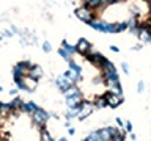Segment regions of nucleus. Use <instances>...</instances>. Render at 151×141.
<instances>
[{
	"instance_id": "3c124183",
	"label": "nucleus",
	"mask_w": 151,
	"mask_h": 141,
	"mask_svg": "<svg viewBox=\"0 0 151 141\" xmlns=\"http://www.w3.org/2000/svg\"><path fill=\"white\" fill-rule=\"evenodd\" d=\"M148 6H150V8H148V9H150V11H151V3H150V5H148Z\"/></svg>"
},
{
	"instance_id": "72a5a7b5",
	"label": "nucleus",
	"mask_w": 151,
	"mask_h": 141,
	"mask_svg": "<svg viewBox=\"0 0 151 141\" xmlns=\"http://www.w3.org/2000/svg\"><path fill=\"white\" fill-rule=\"evenodd\" d=\"M137 91H139V93L145 91V82H143V80H139V83H137Z\"/></svg>"
},
{
	"instance_id": "9d476101",
	"label": "nucleus",
	"mask_w": 151,
	"mask_h": 141,
	"mask_svg": "<svg viewBox=\"0 0 151 141\" xmlns=\"http://www.w3.org/2000/svg\"><path fill=\"white\" fill-rule=\"evenodd\" d=\"M42 68L41 66H38V64H33L30 69L27 70V77L28 78H32V80H35V82H40V78L42 77Z\"/></svg>"
},
{
	"instance_id": "aec40b11",
	"label": "nucleus",
	"mask_w": 151,
	"mask_h": 141,
	"mask_svg": "<svg viewBox=\"0 0 151 141\" xmlns=\"http://www.w3.org/2000/svg\"><path fill=\"white\" fill-rule=\"evenodd\" d=\"M40 141H55V140L52 138L50 132L44 127V129H41V130H40Z\"/></svg>"
},
{
	"instance_id": "09e8293b",
	"label": "nucleus",
	"mask_w": 151,
	"mask_h": 141,
	"mask_svg": "<svg viewBox=\"0 0 151 141\" xmlns=\"http://www.w3.org/2000/svg\"><path fill=\"white\" fill-rule=\"evenodd\" d=\"M82 141H88V138H87V136H85V138H83V140H82Z\"/></svg>"
},
{
	"instance_id": "c9c22d12",
	"label": "nucleus",
	"mask_w": 151,
	"mask_h": 141,
	"mask_svg": "<svg viewBox=\"0 0 151 141\" xmlns=\"http://www.w3.org/2000/svg\"><path fill=\"white\" fill-rule=\"evenodd\" d=\"M121 69H123V72H124L126 75L129 74V64H127L126 61H123V63H121Z\"/></svg>"
},
{
	"instance_id": "7c9ffc66",
	"label": "nucleus",
	"mask_w": 151,
	"mask_h": 141,
	"mask_svg": "<svg viewBox=\"0 0 151 141\" xmlns=\"http://www.w3.org/2000/svg\"><path fill=\"white\" fill-rule=\"evenodd\" d=\"M112 141H126V132L123 130L120 135H115V136L112 138Z\"/></svg>"
},
{
	"instance_id": "de8ad7c7",
	"label": "nucleus",
	"mask_w": 151,
	"mask_h": 141,
	"mask_svg": "<svg viewBox=\"0 0 151 141\" xmlns=\"http://www.w3.org/2000/svg\"><path fill=\"white\" fill-rule=\"evenodd\" d=\"M143 2H145V3H148V5H150V3H151V0H143Z\"/></svg>"
},
{
	"instance_id": "cd10ccee",
	"label": "nucleus",
	"mask_w": 151,
	"mask_h": 141,
	"mask_svg": "<svg viewBox=\"0 0 151 141\" xmlns=\"http://www.w3.org/2000/svg\"><path fill=\"white\" fill-rule=\"evenodd\" d=\"M41 49L44 53H50V50H52V44L49 41H42V46H41Z\"/></svg>"
},
{
	"instance_id": "473e14b6",
	"label": "nucleus",
	"mask_w": 151,
	"mask_h": 141,
	"mask_svg": "<svg viewBox=\"0 0 151 141\" xmlns=\"http://www.w3.org/2000/svg\"><path fill=\"white\" fill-rule=\"evenodd\" d=\"M107 33H118L116 31V22H109V27H107Z\"/></svg>"
},
{
	"instance_id": "a18cd8bd",
	"label": "nucleus",
	"mask_w": 151,
	"mask_h": 141,
	"mask_svg": "<svg viewBox=\"0 0 151 141\" xmlns=\"http://www.w3.org/2000/svg\"><path fill=\"white\" fill-rule=\"evenodd\" d=\"M65 125L69 129V127H71V121H69V119H66V121H65Z\"/></svg>"
},
{
	"instance_id": "1a4fd4ad",
	"label": "nucleus",
	"mask_w": 151,
	"mask_h": 141,
	"mask_svg": "<svg viewBox=\"0 0 151 141\" xmlns=\"http://www.w3.org/2000/svg\"><path fill=\"white\" fill-rule=\"evenodd\" d=\"M88 27H91L93 30H96V31H101V33H107V27H109V22L106 21H102V19H93L91 22L88 24Z\"/></svg>"
},
{
	"instance_id": "5701e85b",
	"label": "nucleus",
	"mask_w": 151,
	"mask_h": 141,
	"mask_svg": "<svg viewBox=\"0 0 151 141\" xmlns=\"http://www.w3.org/2000/svg\"><path fill=\"white\" fill-rule=\"evenodd\" d=\"M58 55L66 61V63H69V61H73V60H74V56H71V55L68 53V50L63 49V47H60V49H58Z\"/></svg>"
},
{
	"instance_id": "f03ea898",
	"label": "nucleus",
	"mask_w": 151,
	"mask_h": 141,
	"mask_svg": "<svg viewBox=\"0 0 151 141\" xmlns=\"http://www.w3.org/2000/svg\"><path fill=\"white\" fill-rule=\"evenodd\" d=\"M49 119H50V113L46 111V110H42L41 107L32 115V121H33V124L38 127V130L44 129V127H46V122L49 121Z\"/></svg>"
},
{
	"instance_id": "9b49d317",
	"label": "nucleus",
	"mask_w": 151,
	"mask_h": 141,
	"mask_svg": "<svg viewBox=\"0 0 151 141\" xmlns=\"http://www.w3.org/2000/svg\"><path fill=\"white\" fill-rule=\"evenodd\" d=\"M93 110H94V105H93V103L90 102V100H88V102L85 100V105L82 107V110H80L77 119H79V121H85V119H87V118L93 113Z\"/></svg>"
},
{
	"instance_id": "0eeeda50",
	"label": "nucleus",
	"mask_w": 151,
	"mask_h": 141,
	"mask_svg": "<svg viewBox=\"0 0 151 141\" xmlns=\"http://www.w3.org/2000/svg\"><path fill=\"white\" fill-rule=\"evenodd\" d=\"M11 74H13V80H14V83L22 82V80L27 77V70H24V69L21 68V64H19V63H16V64L13 66Z\"/></svg>"
},
{
	"instance_id": "393cba45",
	"label": "nucleus",
	"mask_w": 151,
	"mask_h": 141,
	"mask_svg": "<svg viewBox=\"0 0 151 141\" xmlns=\"http://www.w3.org/2000/svg\"><path fill=\"white\" fill-rule=\"evenodd\" d=\"M68 66H69L68 69H71V70H74V72H77V74L82 75V68H80V64H79V63H76L74 60H73V61H69Z\"/></svg>"
},
{
	"instance_id": "f257e3e1",
	"label": "nucleus",
	"mask_w": 151,
	"mask_h": 141,
	"mask_svg": "<svg viewBox=\"0 0 151 141\" xmlns=\"http://www.w3.org/2000/svg\"><path fill=\"white\" fill-rule=\"evenodd\" d=\"M74 14H76V17H77L79 21H82L83 24H87V25L93 21V19H98L96 11H93V9H90L87 6H82V5L74 9Z\"/></svg>"
},
{
	"instance_id": "423d86ee",
	"label": "nucleus",
	"mask_w": 151,
	"mask_h": 141,
	"mask_svg": "<svg viewBox=\"0 0 151 141\" xmlns=\"http://www.w3.org/2000/svg\"><path fill=\"white\" fill-rule=\"evenodd\" d=\"M55 85H57V88H58V89H60V91L63 93V94H65L66 91H68L69 88L76 86V85H74L73 82H71V80L66 78L65 75H60V77H57V78H55Z\"/></svg>"
},
{
	"instance_id": "c03bdc74",
	"label": "nucleus",
	"mask_w": 151,
	"mask_h": 141,
	"mask_svg": "<svg viewBox=\"0 0 151 141\" xmlns=\"http://www.w3.org/2000/svg\"><path fill=\"white\" fill-rule=\"evenodd\" d=\"M129 138H131L132 141H135V140H137V136H135V133H129Z\"/></svg>"
},
{
	"instance_id": "4c0bfd02",
	"label": "nucleus",
	"mask_w": 151,
	"mask_h": 141,
	"mask_svg": "<svg viewBox=\"0 0 151 141\" xmlns=\"http://www.w3.org/2000/svg\"><path fill=\"white\" fill-rule=\"evenodd\" d=\"M93 83H94V85L104 83V78H102V77H94V80H93Z\"/></svg>"
},
{
	"instance_id": "864d4df0",
	"label": "nucleus",
	"mask_w": 151,
	"mask_h": 141,
	"mask_svg": "<svg viewBox=\"0 0 151 141\" xmlns=\"http://www.w3.org/2000/svg\"><path fill=\"white\" fill-rule=\"evenodd\" d=\"M150 16H151V11H150Z\"/></svg>"
},
{
	"instance_id": "6ab92c4d",
	"label": "nucleus",
	"mask_w": 151,
	"mask_h": 141,
	"mask_svg": "<svg viewBox=\"0 0 151 141\" xmlns=\"http://www.w3.org/2000/svg\"><path fill=\"white\" fill-rule=\"evenodd\" d=\"M24 103H25V102H24V100H22L21 97H17V96H16V97H14V99H13L11 102H9V105H11L13 111H14V110L21 111V108H22V105H24Z\"/></svg>"
},
{
	"instance_id": "49530a36",
	"label": "nucleus",
	"mask_w": 151,
	"mask_h": 141,
	"mask_svg": "<svg viewBox=\"0 0 151 141\" xmlns=\"http://www.w3.org/2000/svg\"><path fill=\"white\" fill-rule=\"evenodd\" d=\"M55 141H68V140H66L65 136H60V138H58V140H55Z\"/></svg>"
},
{
	"instance_id": "c756f323",
	"label": "nucleus",
	"mask_w": 151,
	"mask_h": 141,
	"mask_svg": "<svg viewBox=\"0 0 151 141\" xmlns=\"http://www.w3.org/2000/svg\"><path fill=\"white\" fill-rule=\"evenodd\" d=\"M77 91H79V88H77V86H73V88H69L68 91L63 94V96H65V97H71V96H74V94L77 93Z\"/></svg>"
},
{
	"instance_id": "b1692460",
	"label": "nucleus",
	"mask_w": 151,
	"mask_h": 141,
	"mask_svg": "<svg viewBox=\"0 0 151 141\" xmlns=\"http://www.w3.org/2000/svg\"><path fill=\"white\" fill-rule=\"evenodd\" d=\"M25 85H27V91H28V93H33V91L36 89V86H38V82H35V80L25 77Z\"/></svg>"
},
{
	"instance_id": "8fccbe9b",
	"label": "nucleus",
	"mask_w": 151,
	"mask_h": 141,
	"mask_svg": "<svg viewBox=\"0 0 151 141\" xmlns=\"http://www.w3.org/2000/svg\"><path fill=\"white\" fill-rule=\"evenodd\" d=\"M148 31H150V33H151V24H150V28H148Z\"/></svg>"
},
{
	"instance_id": "79ce46f5",
	"label": "nucleus",
	"mask_w": 151,
	"mask_h": 141,
	"mask_svg": "<svg viewBox=\"0 0 151 141\" xmlns=\"http://www.w3.org/2000/svg\"><path fill=\"white\" fill-rule=\"evenodd\" d=\"M17 91H19L17 88H13L11 91H9V94H11V96H14V97H16V96H17Z\"/></svg>"
},
{
	"instance_id": "f3484780",
	"label": "nucleus",
	"mask_w": 151,
	"mask_h": 141,
	"mask_svg": "<svg viewBox=\"0 0 151 141\" xmlns=\"http://www.w3.org/2000/svg\"><path fill=\"white\" fill-rule=\"evenodd\" d=\"M137 38H139V41H142L143 44H151V33L148 30L140 31L139 35H137Z\"/></svg>"
},
{
	"instance_id": "39448f33",
	"label": "nucleus",
	"mask_w": 151,
	"mask_h": 141,
	"mask_svg": "<svg viewBox=\"0 0 151 141\" xmlns=\"http://www.w3.org/2000/svg\"><path fill=\"white\" fill-rule=\"evenodd\" d=\"M85 60L88 61L90 64H93V66H96V68H101V63L104 61V58H106V56H104L101 52H96V50H93V52H90V53H87L83 56Z\"/></svg>"
},
{
	"instance_id": "37998d69",
	"label": "nucleus",
	"mask_w": 151,
	"mask_h": 141,
	"mask_svg": "<svg viewBox=\"0 0 151 141\" xmlns=\"http://www.w3.org/2000/svg\"><path fill=\"white\" fill-rule=\"evenodd\" d=\"M140 49H142V46H140V44H135L134 47H132V50H140Z\"/></svg>"
},
{
	"instance_id": "bb28decb",
	"label": "nucleus",
	"mask_w": 151,
	"mask_h": 141,
	"mask_svg": "<svg viewBox=\"0 0 151 141\" xmlns=\"http://www.w3.org/2000/svg\"><path fill=\"white\" fill-rule=\"evenodd\" d=\"M129 30V27H127V21H123V22H116V31L118 33H123Z\"/></svg>"
},
{
	"instance_id": "f8f14e48",
	"label": "nucleus",
	"mask_w": 151,
	"mask_h": 141,
	"mask_svg": "<svg viewBox=\"0 0 151 141\" xmlns=\"http://www.w3.org/2000/svg\"><path fill=\"white\" fill-rule=\"evenodd\" d=\"M38 103L36 102H33V100H28V102H25L22 105V108H21V113H25V115H28V116H32L33 113H35L36 110H38Z\"/></svg>"
},
{
	"instance_id": "a211bd4d",
	"label": "nucleus",
	"mask_w": 151,
	"mask_h": 141,
	"mask_svg": "<svg viewBox=\"0 0 151 141\" xmlns=\"http://www.w3.org/2000/svg\"><path fill=\"white\" fill-rule=\"evenodd\" d=\"M61 47L68 50V53H69L71 56H74L76 53H77V49H76V44H74V46H73V44H69V42L66 41V39H63V41H61Z\"/></svg>"
},
{
	"instance_id": "58836bf2",
	"label": "nucleus",
	"mask_w": 151,
	"mask_h": 141,
	"mask_svg": "<svg viewBox=\"0 0 151 141\" xmlns=\"http://www.w3.org/2000/svg\"><path fill=\"white\" fill-rule=\"evenodd\" d=\"M109 49H110L112 52H115V53H118V52H120V47H116V46H113V44L109 47Z\"/></svg>"
},
{
	"instance_id": "4be33fe9",
	"label": "nucleus",
	"mask_w": 151,
	"mask_h": 141,
	"mask_svg": "<svg viewBox=\"0 0 151 141\" xmlns=\"http://www.w3.org/2000/svg\"><path fill=\"white\" fill-rule=\"evenodd\" d=\"M115 69H116L115 64H113L110 60H109V58H104V61L101 63V72H102V70H115Z\"/></svg>"
},
{
	"instance_id": "e433bc0d",
	"label": "nucleus",
	"mask_w": 151,
	"mask_h": 141,
	"mask_svg": "<svg viewBox=\"0 0 151 141\" xmlns=\"http://www.w3.org/2000/svg\"><path fill=\"white\" fill-rule=\"evenodd\" d=\"M115 122H116V125L120 127V129H123V127H124V122H123V119H121V118H116V119H115Z\"/></svg>"
},
{
	"instance_id": "f704fd0d",
	"label": "nucleus",
	"mask_w": 151,
	"mask_h": 141,
	"mask_svg": "<svg viewBox=\"0 0 151 141\" xmlns=\"http://www.w3.org/2000/svg\"><path fill=\"white\" fill-rule=\"evenodd\" d=\"M124 129H126V133H132V122L131 121H126Z\"/></svg>"
},
{
	"instance_id": "c85d7f7f",
	"label": "nucleus",
	"mask_w": 151,
	"mask_h": 141,
	"mask_svg": "<svg viewBox=\"0 0 151 141\" xmlns=\"http://www.w3.org/2000/svg\"><path fill=\"white\" fill-rule=\"evenodd\" d=\"M19 64H21V68L24 69V70H28L33 66V63L32 61H28V60H24V61H19Z\"/></svg>"
},
{
	"instance_id": "6e6552de",
	"label": "nucleus",
	"mask_w": 151,
	"mask_h": 141,
	"mask_svg": "<svg viewBox=\"0 0 151 141\" xmlns=\"http://www.w3.org/2000/svg\"><path fill=\"white\" fill-rule=\"evenodd\" d=\"M82 100H83V94H82V91H80V89L74 94V96H71V97H65L66 108H74L79 102H82Z\"/></svg>"
},
{
	"instance_id": "a19ab883",
	"label": "nucleus",
	"mask_w": 151,
	"mask_h": 141,
	"mask_svg": "<svg viewBox=\"0 0 151 141\" xmlns=\"http://www.w3.org/2000/svg\"><path fill=\"white\" fill-rule=\"evenodd\" d=\"M68 133H69L71 136H74V135H76V129H74V127H69V129H68Z\"/></svg>"
},
{
	"instance_id": "20e7f679",
	"label": "nucleus",
	"mask_w": 151,
	"mask_h": 141,
	"mask_svg": "<svg viewBox=\"0 0 151 141\" xmlns=\"http://www.w3.org/2000/svg\"><path fill=\"white\" fill-rule=\"evenodd\" d=\"M104 96L107 99V107L109 108H118L123 103V96H116V94H113L110 91V89L104 93Z\"/></svg>"
},
{
	"instance_id": "7ed1b4c3",
	"label": "nucleus",
	"mask_w": 151,
	"mask_h": 141,
	"mask_svg": "<svg viewBox=\"0 0 151 141\" xmlns=\"http://www.w3.org/2000/svg\"><path fill=\"white\" fill-rule=\"evenodd\" d=\"M76 49H77L79 55L85 56L87 53H90V52H93V46L87 38H79V39L76 41Z\"/></svg>"
},
{
	"instance_id": "2eb2a0df",
	"label": "nucleus",
	"mask_w": 151,
	"mask_h": 141,
	"mask_svg": "<svg viewBox=\"0 0 151 141\" xmlns=\"http://www.w3.org/2000/svg\"><path fill=\"white\" fill-rule=\"evenodd\" d=\"M93 105H94V108H99V110H102V108H106L107 107V99H106V96H98L96 99H94V102H93Z\"/></svg>"
},
{
	"instance_id": "2f4dec72",
	"label": "nucleus",
	"mask_w": 151,
	"mask_h": 141,
	"mask_svg": "<svg viewBox=\"0 0 151 141\" xmlns=\"http://www.w3.org/2000/svg\"><path fill=\"white\" fill-rule=\"evenodd\" d=\"M16 88L19 89V91H27V85H25V78L22 80V82H17L16 83ZM28 93V91H27Z\"/></svg>"
},
{
	"instance_id": "ea45409f",
	"label": "nucleus",
	"mask_w": 151,
	"mask_h": 141,
	"mask_svg": "<svg viewBox=\"0 0 151 141\" xmlns=\"http://www.w3.org/2000/svg\"><path fill=\"white\" fill-rule=\"evenodd\" d=\"M3 36H5V38H11V36H13V31H11V30H6V31L3 33Z\"/></svg>"
},
{
	"instance_id": "a878e982",
	"label": "nucleus",
	"mask_w": 151,
	"mask_h": 141,
	"mask_svg": "<svg viewBox=\"0 0 151 141\" xmlns=\"http://www.w3.org/2000/svg\"><path fill=\"white\" fill-rule=\"evenodd\" d=\"M87 138H88V141H101V136H99V130L96 129V130H91L90 133L87 135Z\"/></svg>"
},
{
	"instance_id": "dca6fc26",
	"label": "nucleus",
	"mask_w": 151,
	"mask_h": 141,
	"mask_svg": "<svg viewBox=\"0 0 151 141\" xmlns=\"http://www.w3.org/2000/svg\"><path fill=\"white\" fill-rule=\"evenodd\" d=\"M13 113V108L9 102H0V115L2 116H9Z\"/></svg>"
},
{
	"instance_id": "4468645a",
	"label": "nucleus",
	"mask_w": 151,
	"mask_h": 141,
	"mask_svg": "<svg viewBox=\"0 0 151 141\" xmlns=\"http://www.w3.org/2000/svg\"><path fill=\"white\" fill-rule=\"evenodd\" d=\"M63 75H65L68 80H71L74 85H77V83L82 82V75L77 74V72H74V70H71V69H66L65 72H63Z\"/></svg>"
},
{
	"instance_id": "603ef678",
	"label": "nucleus",
	"mask_w": 151,
	"mask_h": 141,
	"mask_svg": "<svg viewBox=\"0 0 151 141\" xmlns=\"http://www.w3.org/2000/svg\"><path fill=\"white\" fill-rule=\"evenodd\" d=\"M2 91H3V88H2V86H0V93H2Z\"/></svg>"
},
{
	"instance_id": "412c9836",
	"label": "nucleus",
	"mask_w": 151,
	"mask_h": 141,
	"mask_svg": "<svg viewBox=\"0 0 151 141\" xmlns=\"http://www.w3.org/2000/svg\"><path fill=\"white\" fill-rule=\"evenodd\" d=\"M99 130V136H101V141H112V133L109 132L107 127L104 129H98Z\"/></svg>"
},
{
	"instance_id": "ddd939ff",
	"label": "nucleus",
	"mask_w": 151,
	"mask_h": 141,
	"mask_svg": "<svg viewBox=\"0 0 151 141\" xmlns=\"http://www.w3.org/2000/svg\"><path fill=\"white\" fill-rule=\"evenodd\" d=\"M106 85L109 86V89H110L113 94H116V96H123V88H121L120 80H110V82H107Z\"/></svg>"
}]
</instances>
